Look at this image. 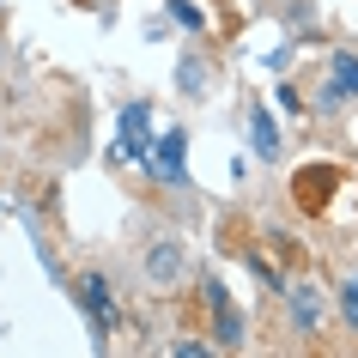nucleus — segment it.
<instances>
[{
    "instance_id": "nucleus-1",
    "label": "nucleus",
    "mask_w": 358,
    "mask_h": 358,
    "mask_svg": "<svg viewBox=\"0 0 358 358\" xmlns=\"http://www.w3.org/2000/svg\"><path fill=\"white\" fill-rule=\"evenodd\" d=\"M146 158H152V176H158V182H182V164H189V134H182V128L158 134V140L146 146Z\"/></svg>"
},
{
    "instance_id": "nucleus-2",
    "label": "nucleus",
    "mask_w": 358,
    "mask_h": 358,
    "mask_svg": "<svg viewBox=\"0 0 358 358\" xmlns=\"http://www.w3.org/2000/svg\"><path fill=\"white\" fill-rule=\"evenodd\" d=\"M182 267H189L182 243H170V237H158V243L146 249V280L158 285V292H176V285H182Z\"/></svg>"
},
{
    "instance_id": "nucleus-3",
    "label": "nucleus",
    "mask_w": 358,
    "mask_h": 358,
    "mask_svg": "<svg viewBox=\"0 0 358 358\" xmlns=\"http://www.w3.org/2000/svg\"><path fill=\"white\" fill-rule=\"evenodd\" d=\"M334 189H340V170L334 164H310V170H298V201L310 213L322 207V201H334Z\"/></svg>"
},
{
    "instance_id": "nucleus-4",
    "label": "nucleus",
    "mask_w": 358,
    "mask_h": 358,
    "mask_svg": "<svg viewBox=\"0 0 358 358\" xmlns=\"http://www.w3.org/2000/svg\"><path fill=\"white\" fill-rule=\"evenodd\" d=\"M146 128H152V103H128L122 110V158H146Z\"/></svg>"
},
{
    "instance_id": "nucleus-5",
    "label": "nucleus",
    "mask_w": 358,
    "mask_h": 358,
    "mask_svg": "<svg viewBox=\"0 0 358 358\" xmlns=\"http://www.w3.org/2000/svg\"><path fill=\"white\" fill-rule=\"evenodd\" d=\"M328 97H346V103L358 97V55L352 49H334L328 55Z\"/></svg>"
},
{
    "instance_id": "nucleus-6",
    "label": "nucleus",
    "mask_w": 358,
    "mask_h": 358,
    "mask_svg": "<svg viewBox=\"0 0 358 358\" xmlns=\"http://www.w3.org/2000/svg\"><path fill=\"white\" fill-rule=\"evenodd\" d=\"M79 285H85V310H92V322H97V328H103V334H110V328H115L110 280H97V273H85V280H79Z\"/></svg>"
},
{
    "instance_id": "nucleus-7",
    "label": "nucleus",
    "mask_w": 358,
    "mask_h": 358,
    "mask_svg": "<svg viewBox=\"0 0 358 358\" xmlns=\"http://www.w3.org/2000/svg\"><path fill=\"white\" fill-rule=\"evenodd\" d=\"M249 134H255V152L262 158H280V128H273L267 110H249Z\"/></svg>"
},
{
    "instance_id": "nucleus-8",
    "label": "nucleus",
    "mask_w": 358,
    "mask_h": 358,
    "mask_svg": "<svg viewBox=\"0 0 358 358\" xmlns=\"http://www.w3.org/2000/svg\"><path fill=\"white\" fill-rule=\"evenodd\" d=\"M340 316H346V328H358V273L340 285Z\"/></svg>"
},
{
    "instance_id": "nucleus-9",
    "label": "nucleus",
    "mask_w": 358,
    "mask_h": 358,
    "mask_svg": "<svg viewBox=\"0 0 358 358\" xmlns=\"http://www.w3.org/2000/svg\"><path fill=\"white\" fill-rule=\"evenodd\" d=\"M292 310H298V322H303V328H316V298H310L303 285L292 292Z\"/></svg>"
},
{
    "instance_id": "nucleus-10",
    "label": "nucleus",
    "mask_w": 358,
    "mask_h": 358,
    "mask_svg": "<svg viewBox=\"0 0 358 358\" xmlns=\"http://www.w3.org/2000/svg\"><path fill=\"white\" fill-rule=\"evenodd\" d=\"M170 13H176V19H182V24H201V13H194L189 0H170Z\"/></svg>"
}]
</instances>
